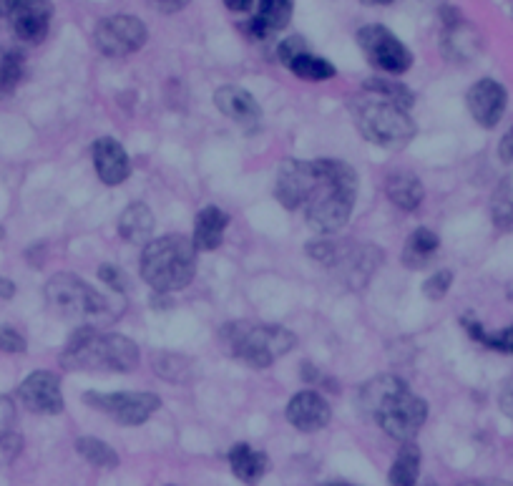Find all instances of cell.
Here are the masks:
<instances>
[{
  "mask_svg": "<svg viewBox=\"0 0 513 486\" xmlns=\"http://www.w3.org/2000/svg\"><path fill=\"white\" fill-rule=\"evenodd\" d=\"M300 210L320 235L340 232L358 202V174L337 159L300 162Z\"/></svg>",
  "mask_w": 513,
  "mask_h": 486,
  "instance_id": "6da1fadb",
  "label": "cell"
},
{
  "mask_svg": "<svg viewBox=\"0 0 513 486\" xmlns=\"http://www.w3.org/2000/svg\"><path fill=\"white\" fill-rule=\"evenodd\" d=\"M365 411L395 441H413L428 419V403L415 396L398 376H375L360 396Z\"/></svg>",
  "mask_w": 513,
  "mask_h": 486,
  "instance_id": "7a4b0ae2",
  "label": "cell"
},
{
  "mask_svg": "<svg viewBox=\"0 0 513 486\" xmlns=\"http://www.w3.org/2000/svg\"><path fill=\"white\" fill-rule=\"evenodd\" d=\"M61 366L66 371L129 373L139 366V345L126 335L101 333L91 325H83L63 348Z\"/></svg>",
  "mask_w": 513,
  "mask_h": 486,
  "instance_id": "3957f363",
  "label": "cell"
},
{
  "mask_svg": "<svg viewBox=\"0 0 513 486\" xmlns=\"http://www.w3.org/2000/svg\"><path fill=\"white\" fill-rule=\"evenodd\" d=\"M197 275V247L184 235L151 240L141 255V277L156 293L184 290Z\"/></svg>",
  "mask_w": 513,
  "mask_h": 486,
  "instance_id": "277c9868",
  "label": "cell"
},
{
  "mask_svg": "<svg viewBox=\"0 0 513 486\" xmlns=\"http://www.w3.org/2000/svg\"><path fill=\"white\" fill-rule=\"evenodd\" d=\"M222 343L234 361L262 371L287 356L297 345V338L282 325L232 323L222 330Z\"/></svg>",
  "mask_w": 513,
  "mask_h": 486,
  "instance_id": "5b68a950",
  "label": "cell"
},
{
  "mask_svg": "<svg viewBox=\"0 0 513 486\" xmlns=\"http://www.w3.org/2000/svg\"><path fill=\"white\" fill-rule=\"evenodd\" d=\"M121 300V298H116ZM114 298L96 293L86 280L71 272L51 277L46 285V303L61 318H104L114 320L124 310V305L116 308Z\"/></svg>",
  "mask_w": 513,
  "mask_h": 486,
  "instance_id": "8992f818",
  "label": "cell"
},
{
  "mask_svg": "<svg viewBox=\"0 0 513 486\" xmlns=\"http://www.w3.org/2000/svg\"><path fill=\"white\" fill-rule=\"evenodd\" d=\"M307 255L335 272L348 288L358 290L368 285L370 277L383 265V250L375 245H350V242L320 240L307 245Z\"/></svg>",
  "mask_w": 513,
  "mask_h": 486,
  "instance_id": "52a82bcc",
  "label": "cell"
},
{
  "mask_svg": "<svg viewBox=\"0 0 513 486\" xmlns=\"http://www.w3.org/2000/svg\"><path fill=\"white\" fill-rule=\"evenodd\" d=\"M358 129L375 147L403 149L405 144L413 142L418 126L410 119L408 111L380 99L360 106Z\"/></svg>",
  "mask_w": 513,
  "mask_h": 486,
  "instance_id": "ba28073f",
  "label": "cell"
},
{
  "mask_svg": "<svg viewBox=\"0 0 513 486\" xmlns=\"http://www.w3.org/2000/svg\"><path fill=\"white\" fill-rule=\"evenodd\" d=\"M83 401L96 411L106 413L121 426H141L161 408L156 393L146 391H116V393H83Z\"/></svg>",
  "mask_w": 513,
  "mask_h": 486,
  "instance_id": "9c48e42d",
  "label": "cell"
},
{
  "mask_svg": "<svg viewBox=\"0 0 513 486\" xmlns=\"http://www.w3.org/2000/svg\"><path fill=\"white\" fill-rule=\"evenodd\" d=\"M358 46L363 48L365 58L385 74L400 76L413 66V53L398 41V36L385 26H365L358 31Z\"/></svg>",
  "mask_w": 513,
  "mask_h": 486,
  "instance_id": "30bf717a",
  "label": "cell"
},
{
  "mask_svg": "<svg viewBox=\"0 0 513 486\" xmlns=\"http://www.w3.org/2000/svg\"><path fill=\"white\" fill-rule=\"evenodd\" d=\"M149 38L144 23L134 16H111L99 21L94 31V43L104 56L124 58L141 51Z\"/></svg>",
  "mask_w": 513,
  "mask_h": 486,
  "instance_id": "8fae6325",
  "label": "cell"
},
{
  "mask_svg": "<svg viewBox=\"0 0 513 486\" xmlns=\"http://www.w3.org/2000/svg\"><path fill=\"white\" fill-rule=\"evenodd\" d=\"M18 398L31 413L58 416L63 411L61 381L51 371H36L18 386Z\"/></svg>",
  "mask_w": 513,
  "mask_h": 486,
  "instance_id": "7c38bea8",
  "label": "cell"
},
{
  "mask_svg": "<svg viewBox=\"0 0 513 486\" xmlns=\"http://www.w3.org/2000/svg\"><path fill=\"white\" fill-rule=\"evenodd\" d=\"M466 104L478 126H483V129H493V126H498V121L503 119V111H506V104H508V94L498 81L481 79L468 89Z\"/></svg>",
  "mask_w": 513,
  "mask_h": 486,
  "instance_id": "4fadbf2b",
  "label": "cell"
},
{
  "mask_svg": "<svg viewBox=\"0 0 513 486\" xmlns=\"http://www.w3.org/2000/svg\"><path fill=\"white\" fill-rule=\"evenodd\" d=\"M53 6L51 0H16L11 13V28L23 43H41L51 28Z\"/></svg>",
  "mask_w": 513,
  "mask_h": 486,
  "instance_id": "5bb4252c",
  "label": "cell"
},
{
  "mask_svg": "<svg viewBox=\"0 0 513 486\" xmlns=\"http://www.w3.org/2000/svg\"><path fill=\"white\" fill-rule=\"evenodd\" d=\"M332 419L330 403L317 391H300L287 403V421L302 434H315L322 431Z\"/></svg>",
  "mask_w": 513,
  "mask_h": 486,
  "instance_id": "9a60e30c",
  "label": "cell"
},
{
  "mask_svg": "<svg viewBox=\"0 0 513 486\" xmlns=\"http://www.w3.org/2000/svg\"><path fill=\"white\" fill-rule=\"evenodd\" d=\"M214 106L229 121H234V124H239L247 131H252L262 119V109L257 99L247 89H242V86H222V89L214 91Z\"/></svg>",
  "mask_w": 513,
  "mask_h": 486,
  "instance_id": "2e32d148",
  "label": "cell"
},
{
  "mask_svg": "<svg viewBox=\"0 0 513 486\" xmlns=\"http://www.w3.org/2000/svg\"><path fill=\"white\" fill-rule=\"evenodd\" d=\"M94 154V167L96 174L104 184L109 187H116V184H124L131 174V159L126 154V149L121 147L116 139L111 136H101L99 142L91 149Z\"/></svg>",
  "mask_w": 513,
  "mask_h": 486,
  "instance_id": "e0dca14e",
  "label": "cell"
},
{
  "mask_svg": "<svg viewBox=\"0 0 513 486\" xmlns=\"http://www.w3.org/2000/svg\"><path fill=\"white\" fill-rule=\"evenodd\" d=\"M229 227V215L214 204L204 207L202 212L194 220V235L192 242L197 247V252H212L222 245L224 232Z\"/></svg>",
  "mask_w": 513,
  "mask_h": 486,
  "instance_id": "ac0fdd59",
  "label": "cell"
},
{
  "mask_svg": "<svg viewBox=\"0 0 513 486\" xmlns=\"http://www.w3.org/2000/svg\"><path fill=\"white\" fill-rule=\"evenodd\" d=\"M229 466L242 484L257 486L270 469V459H267L265 451H254L252 446L237 444L229 449Z\"/></svg>",
  "mask_w": 513,
  "mask_h": 486,
  "instance_id": "d6986e66",
  "label": "cell"
},
{
  "mask_svg": "<svg viewBox=\"0 0 513 486\" xmlns=\"http://www.w3.org/2000/svg\"><path fill=\"white\" fill-rule=\"evenodd\" d=\"M292 18V0H260L257 13L249 21V33L252 38H267L272 33L287 28Z\"/></svg>",
  "mask_w": 513,
  "mask_h": 486,
  "instance_id": "ffe728a7",
  "label": "cell"
},
{
  "mask_svg": "<svg viewBox=\"0 0 513 486\" xmlns=\"http://www.w3.org/2000/svg\"><path fill=\"white\" fill-rule=\"evenodd\" d=\"M119 235L131 245H149L154 235V215L144 202L129 204L119 217Z\"/></svg>",
  "mask_w": 513,
  "mask_h": 486,
  "instance_id": "44dd1931",
  "label": "cell"
},
{
  "mask_svg": "<svg viewBox=\"0 0 513 486\" xmlns=\"http://www.w3.org/2000/svg\"><path fill=\"white\" fill-rule=\"evenodd\" d=\"M385 192H388V199L400 207L403 212L418 210L420 202L425 197V189L420 184V179L410 172H395L390 174L388 182H385Z\"/></svg>",
  "mask_w": 513,
  "mask_h": 486,
  "instance_id": "7402d4cb",
  "label": "cell"
},
{
  "mask_svg": "<svg viewBox=\"0 0 513 486\" xmlns=\"http://www.w3.org/2000/svg\"><path fill=\"white\" fill-rule=\"evenodd\" d=\"M438 250H441V237L428 227H418L415 232H410L403 247V265L410 270H423L436 257Z\"/></svg>",
  "mask_w": 513,
  "mask_h": 486,
  "instance_id": "603a6c76",
  "label": "cell"
},
{
  "mask_svg": "<svg viewBox=\"0 0 513 486\" xmlns=\"http://www.w3.org/2000/svg\"><path fill=\"white\" fill-rule=\"evenodd\" d=\"M420 474V449L413 441H405L403 449L395 456L393 466H390L388 481L390 486H415Z\"/></svg>",
  "mask_w": 513,
  "mask_h": 486,
  "instance_id": "cb8c5ba5",
  "label": "cell"
},
{
  "mask_svg": "<svg viewBox=\"0 0 513 486\" xmlns=\"http://www.w3.org/2000/svg\"><path fill=\"white\" fill-rule=\"evenodd\" d=\"M287 68H290L297 79H305V81H330L337 76L335 66H332L330 61H325V58L320 56H312L310 51L292 58V61L287 63Z\"/></svg>",
  "mask_w": 513,
  "mask_h": 486,
  "instance_id": "d4e9b609",
  "label": "cell"
},
{
  "mask_svg": "<svg viewBox=\"0 0 513 486\" xmlns=\"http://www.w3.org/2000/svg\"><path fill=\"white\" fill-rule=\"evenodd\" d=\"M491 217L496 230L513 232V177L503 179L493 192Z\"/></svg>",
  "mask_w": 513,
  "mask_h": 486,
  "instance_id": "484cf974",
  "label": "cell"
},
{
  "mask_svg": "<svg viewBox=\"0 0 513 486\" xmlns=\"http://www.w3.org/2000/svg\"><path fill=\"white\" fill-rule=\"evenodd\" d=\"M76 451L91 466H99V469H114V466H119V454L106 441L94 439V436H81L76 441Z\"/></svg>",
  "mask_w": 513,
  "mask_h": 486,
  "instance_id": "4316f807",
  "label": "cell"
},
{
  "mask_svg": "<svg viewBox=\"0 0 513 486\" xmlns=\"http://www.w3.org/2000/svg\"><path fill=\"white\" fill-rule=\"evenodd\" d=\"M365 89H368L370 94L378 96V99L388 101V104L400 106V109H405V111H408L410 106L415 104L413 91H410L408 86L398 84V81H393V79H368V81H365Z\"/></svg>",
  "mask_w": 513,
  "mask_h": 486,
  "instance_id": "83f0119b",
  "label": "cell"
},
{
  "mask_svg": "<svg viewBox=\"0 0 513 486\" xmlns=\"http://www.w3.org/2000/svg\"><path fill=\"white\" fill-rule=\"evenodd\" d=\"M23 71H26V66H23L21 53L0 48V99H6L18 89Z\"/></svg>",
  "mask_w": 513,
  "mask_h": 486,
  "instance_id": "f1b7e54d",
  "label": "cell"
},
{
  "mask_svg": "<svg viewBox=\"0 0 513 486\" xmlns=\"http://www.w3.org/2000/svg\"><path fill=\"white\" fill-rule=\"evenodd\" d=\"M463 325H466V330L471 333L473 340H478V343L488 345V348H493V351H501V353H513V325L511 328H503L498 330V333H486V330L481 328V323H476V320H463Z\"/></svg>",
  "mask_w": 513,
  "mask_h": 486,
  "instance_id": "f546056e",
  "label": "cell"
},
{
  "mask_svg": "<svg viewBox=\"0 0 513 486\" xmlns=\"http://www.w3.org/2000/svg\"><path fill=\"white\" fill-rule=\"evenodd\" d=\"M154 368L171 383H184L192 376V366L184 356H161L159 361H154Z\"/></svg>",
  "mask_w": 513,
  "mask_h": 486,
  "instance_id": "4dcf8cb0",
  "label": "cell"
},
{
  "mask_svg": "<svg viewBox=\"0 0 513 486\" xmlns=\"http://www.w3.org/2000/svg\"><path fill=\"white\" fill-rule=\"evenodd\" d=\"M453 285V272L451 270H441L436 272L433 277H428L423 283V295L428 300H443L448 295Z\"/></svg>",
  "mask_w": 513,
  "mask_h": 486,
  "instance_id": "1f68e13d",
  "label": "cell"
},
{
  "mask_svg": "<svg viewBox=\"0 0 513 486\" xmlns=\"http://www.w3.org/2000/svg\"><path fill=\"white\" fill-rule=\"evenodd\" d=\"M26 338L11 325H0V351L3 353H26Z\"/></svg>",
  "mask_w": 513,
  "mask_h": 486,
  "instance_id": "d6a6232c",
  "label": "cell"
},
{
  "mask_svg": "<svg viewBox=\"0 0 513 486\" xmlns=\"http://www.w3.org/2000/svg\"><path fill=\"white\" fill-rule=\"evenodd\" d=\"M99 277L104 280L106 285H109L111 290H114L116 295H124L126 293V275L121 267L116 265H101L99 267Z\"/></svg>",
  "mask_w": 513,
  "mask_h": 486,
  "instance_id": "836d02e7",
  "label": "cell"
},
{
  "mask_svg": "<svg viewBox=\"0 0 513 486\" xmlns=\"http://www.w3.org/2000/svg\"><path fill=\"white\" fill-rule=\"evenodd\" d=\"M300 53H307V43L302 41L300 36L287 38V41H282L280 48H277V58H280V61L285 63V66L292 61V58L300 56Z\"/></svg>",
  "mask_w": 513,
  "mask_h": 486,
  "instance_id": "e575fe53",
  "label": "cell"
},
{
  "mask_svg": "<svg viewBox=\"0 0 513 486\" xmlns=\"http://www.w3.org/2000/svg\"><path fill=\"white\" fill-rule=\"evenodd\" d=\"M21 451V436L18 434H3L0 436V461L16 459Z\"/></svg>",
  "mask_w": 513,
  "mask_h": 486,
  "instance_id": "d590c367",
  "label": "cell"
},
{
  "mask_svg": "<svg viewBox=\"0 0 513 486\" xmlns=\"http://www.w3.org/2000/svg\"><path fill=\"white\" fill-rule=\"evenodd\" d=\"M498 406H501V411L506 413L508 419H513V376L503 383L501 396H498Z\"/></svg>",
  "mask_w": 513,
  "mask_h": 486,
  "instance_id": "8d00e7d4",
  "label": "cell"
},
{
  "mask_svg": "<svg viewBox=\"0 0 513 486\" xmlns=\"http://www.w3.org/2000/svg\"><path fill=\"white\" fill-rule=\"evenodd\" d=\"M498 159L503 164H513V126L501 136V142H498Z\"/></svg>",
  "mask_w": 513,
  "mask_h": 486,
  "instance_id": "74e56055",
  "label": "cell"
},
{
  "mask_svg": "<svg viewBox=\"0 0 513 486\" xmlns=\"http://www.w3.org/2000/svg\"><path fill=\"white\" fill-rule=\"evenodd\" d=\"M189 3H192V0H154V6L159 8L161 13H166V16H171V13L184 11V8H187Z\"/></svg>",
  "mask_w": 513,
  "mask_h": 486,
  "instance_id": "f35d334b",
  "label": "cell"
},
{
  "mask_svg": "<svg viewBox=\"0 0 513 486\" xmlns=\"http://www.w3.org/2000/svg\"><path fill=\"white\" fill-rule=\"evenodd\" d=\"M16 295V283L8 277H0V300H11Z\"/></svg>",
  "mask_w": 513,
  "mask_h": 486,
  "instance_id": "ab89813d",
  "label": "cell"
},
{
  "mask_svg": "<svg viewBox=\"0 0 513 486\" xmlns=\"http://www.w3.org/2000/svg\"><path fill=\"white\" fill-rule=\"evenodd\" d=\"M224 3H227L229 11L234 13H247L249 8L254 6V0H224Z\"/></svg>",
  "mask_w": 513,
  "mask_h": 486,
  "instance_id": "60d3db41",
  "label": "cell"
},
{
  "mask_svg": "<svg viewBox=\"0 0 513 486\" xmlns=\"http://www.w3.org/2000/svg\"><path fill=\"white\" fill-rule=\"evenodd\" d=\"M13 8H16V0H0V18H11Z\"/></svg>",
  "mask_w": 513,
  "mask_h": 486,
  "instance_id": "b9f144b4",
  "label": "cell"
},
{
  "mask_svg": "<svg viewBox=\"0 0 513 486\" xmlns=\"http://www.w3.org/2000/svg\"><path fill=\"white\" fill-rule=\"evenodd\" d=\"M365 6H388V3H393V0H363Z\"/></svg>",
  "mask_w": 513,
  "mask_h": 486,
  "instance_id": "7bdbcfd3",
  "label": "cell"
},
{
  "mask_svg": "<svg viewBox=\"0 0 513 486\" xmlns=\"http://www.w3.org/2000/svg\"><path fill=\"white\" fill-rule=\"evenodd\" d=\"M458 486H496V484H488V481H463Z\"/></svg>",
  "mask_w": 513,
  "mask_h": 486,
  "instance_id": "ee69618b",
  "label": "cell"
},
{
  "mask_svg": "<svg viewBox=\"0 0 513 486\" xmlns=\"http://www.w3.org/2000/svg\"><path fill=\"white\" fill-rule=\"evenodd\" d=\"M320 486H353V484H345V481H327V484H320Z\"/></svg>",
  "mask_w": 513,
  "mask_h": 486,
  "instance_id": "f6af8a7d",
  "label": "cell"
},
{
  "mask_svg": "<svg viewBox=\"0 0 513 486\" xmlns=\"http://www.w3.org/2000/svg\"><path fill=\"white\" fill-rule=\"evenodd\" d=\"M425 486H436V484H433V481H428V484H425Z\"/></svg>",
  "mask_w": 513,
  "mask_h": 486,
  "instance_id": "bcb514c9",
  "label": "cell"
},
{
  "mask_svg": "<svg viewBox=\"0 0 513 486\" xmlns=\"http://www.w3.org/2000/svg\"><path fill=\"white\" fill-rule=\"evenodd\" d=\"M0 237H3V227H0Z\"/></svg>",
  "mask_w": 513,
  "mask_h": 486,
  "instance_id": "7dc6e473",
  "label": "cell"
}]
</instances>
